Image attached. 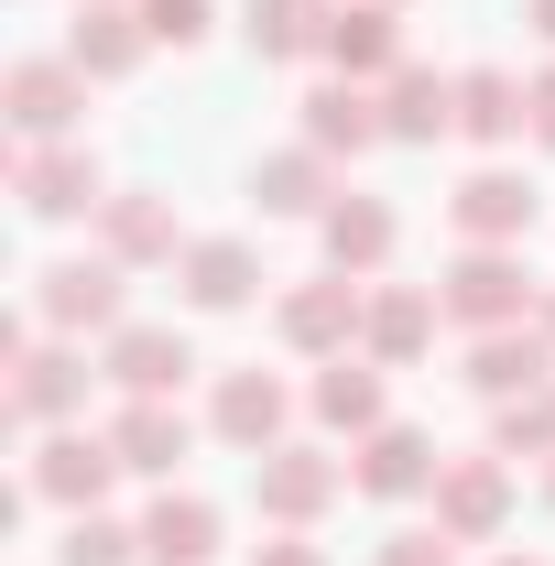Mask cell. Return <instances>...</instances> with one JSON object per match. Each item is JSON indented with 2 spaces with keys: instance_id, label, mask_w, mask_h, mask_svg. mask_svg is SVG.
<instances>
[{
  "instance_id": "6da1fadb",
  "label": "cell",
  "mask_w": 555,
  "mask_h": 566,
  "mask_svg": "<svg viewBox=\"0 0 555 566\" xmlns=\"http://www.w3.org/2000/svg\"><path fill=\"white\" fill-rule=\"evenodd\" d=\"M436 305H447L469 338H490V327H534L545 283H534V262H523L512 240H458V262H447V283H436Z\"/></svg>"
},
{
  "instance_id": "7a4b0ae2",
  "label": "cell",
  "mask_w": 555,
  "mask_h": 566,
  "mask_svg": "<svg viewBox=\"0 0 555 566\" xmlns=\"http://www.w3.org/2000/svg\"><path fill=\"white\" fill-rule=\"evenodd\" d=\"M33 316H44V338H121V327H132V273H121L109 251L44 262V273H33Z\"/></svg>"
},
{
  "instance_id": "3957f363",
  "label": "cell",
  "mask_w": 555,
  "mask_h": 566,
  "mask_svg": "<svg viewBox=\"0 0 555 566\" xmlns=\"http://www.w3.org/2000/svg\"><path fill=\"white\" fill-rule=\"evenodd\" d=\"M359 316H370V283H359V273H305V283H283L273 338L294 359H348V349H359Z\"/></svg>"
},
{
  "instance_id": "277c9868",
  "label": "cell",
  "mask_w": 555,
  "mask_h": 566,
  "mask_svg": "<svg viewBox=\"0 0 555 566\" xmlns=\"http://www.w3.org/2000/svg\"><path fill=\"white\" fill-rule=\"evenodd\" d=\"M11 197H22V218H98L109 175L87 142H11Z\"/></svg>"
},
{
  "instance_id": "5b68a950",
  "label": "cell",
  "mask_w": 555,
  "mask_h": 566,
  "mask_svg": "<svg viewBox=\"0 0 555 566\" xmlns=\"http://www.w3.org/2000/svg\"><path fill=\"white\" fill-rule=\"evenodd\" d=\"M87 381H98V370H87V338H33V349L11 359V403H0L11 436H33V424H76V415H87Z\"/></svg>"
},
{
  "instance_id": "8992f818",
  "label": "cell",
  "mask_w": 555,
  "mask_h": 566,
  "mask_svg": "<svg viewBox=\"0 0 555 566\" xmlns=\"http://www.w3.org/2000/svg\"><path fill=\"white\" fill-rule=\"evenodd\" d=\"M0 109H11V142H76L87 132V66L76 55H22L0 76Z\"/></svg>"
},
{
  "instance_id": "52a82bcc",
  "label": "cell",
  "mask_w": 555,
  "mask_h": 566,
  "mask_svg": "<svg viewBox=\"0 0 555 566\" xmlns=\"http://www.w3.org/2000/svg\"><path fill=\"white\" fill-rule=\"evenodd\" d=\"M33 501H55V512H98L109 480H121V447H109V424L87 436V424H44V447H33Z\"/></svg>"
},
{
  "instance_id": "ba28073f",
  "label": "cell",
  "mask_w": 555,
  "mask_h": 566,
  "mask_svg": "<svg viewBox=\"0 0 555 566\" xmlns=\"http://www.w3.org/2000/svg\"><path fill=\"white\" fill-rule=\"evenodd\" d=\"M338 491H348V458H327V447H294V436H283L273 458L251 469V501H262V523H283V534H305V523H316Z\"/></svg>"
},
{
  "instance_id": "9c48e42d",
  "label": "cell",
  "mask_w": 555,
  "mask_h": 566,
  "mask_svg": "<svg viewBox=\"0 0 555 566\" xmlns=\"http://www.w3.org/2000/svg\"><path fill=\"white\" fill-rule=\"evenodd\" d=\"M98 251H109L121 273H153V262H186L197 240H186L175 197H153V186H109V208H98Z\"/></svg>"
},
{
  "instance_id": "30bf717a",
  "label": "cell",
  "mask_w": 555,
  "mask_h": 566,
  "mask_svg": "<svg viewBox=\"0 0 555 566\" xmlns=\"http://www.w3.org/2000/svg\"><path fill=\"white\" fill-rule=\"evenodd\" d=\"M283 424H294V392H283V370H218V392H208V436L218 447H251V458H273L283 447Z\"/></svg>"
},
{
  "instance_id": "8fae6325",
  "label": "cell",
  "mask_w": 555,
  "mask_h": 566,
  "mask_svg": "<svg viewBox=\"0 0 555 566\" xmlns=\"http://www.w3.org/2000/svg\"><path fill=\"white\" fill-rule=\"evenodd\" d=\"M436 436L425 424H381V436H359L348 447V491L359 501H436Z\"/></svg>"
},
{
  "instance_id": "7c38bea8",
  "label": "cell",
  "mask_w": 555,
  "mask_h": 566,
  "mask_svg": "<svg viewBox=\"0 0 555 566\" xmlns=\"http://www.w3.org/2000/svg\"><path fill=\"white\" fill-rule=\"evenodd\" d=\"M512 523V458L490 447V458H447L436 469V534H458V545H490Z\"/></svg>"
},
{
  "instance_id": "4fadbf2b",
  "label": "cell",
  "mask_w": 555,
  "mask_h": 566,
  "mask_svg": "<svg viewBox=\"0 0 555 566\" xmlns=\"http://www.w3.org/2000/svg\"><path fill=\"white\" fill-rule=\"evenodd\" d=\"M294 109H305V142H316L327 164H338V153L359 164V153H381V142H392V120H381V87H359V76H327V87H305Z\"/></svg>"
},
{
  "instance_id": "5bb4252c",
  "label": "cell",
  "mask_w": 555,
  "mask_h": 566,
  "mask_svg": "<svg viewBox=\"0 0 555 566\" xmlns=\"http://www.w3.org/2000/svg\"><path fill=\"white\" fill-rule=\"evenodd\" d=\"M98 370H109L121 392H142V403H175V392L197 381V338H186V327H121V338L98 349Z\"/></svg>"
},
{
  "instance_id": "9a60e30c",
  "label": "cell",
  "mask_w": 555,
  "mask_h": 566,
  "mask_svg": "<svg viewBox=\"0 0 555 566\" xmlns=\"http://www.w3.org/2000/svg\"><path fill=\"white\" fill-rule=\"evenodd\" d=\"M109 447H121V469H132V480H175V469L197 458V415H186V403H142V392H121Z\"/></svg>"
},
{
  "instance_id": "2e32d148",
  "label": "cell",
  "mask_w": 555,
  "mask_h": 566,
  "mask_svg": "<svg viewBox=\"0 0 555 566\" xmlns=\"http://www.w3.org/2000/svg\"><path fill=\"white\" fill-rule=\"evenodd\" d=\"M327 66L359 76V87H381L392 66H415V55H404V11H392V0H338V11H327Z\"/></svg>"
},
{
  "instance_id": "e0dca14e",
  "label": "cell",
  "mask_w": 555,
  "mask_h": 566,
  "mask_svg": "<svg viewBox=\"0 0 555 566\" xmlns=\"http://www.w3.org/2000/svg\"><path fill=\"white\" fill-rule=\"evenodd\" d=\"M436 283H370V316H359V359H381V370H404V359L436 349Z\"/></svg>"
},
{
  "instance_id": "ac0fdd59",
  "label": "cell",
  "mask_w": 555,
  "mask_h": 566,
  "mask_svg": "<svg viewBox=\"0 0 555 566\" xmlns=\"http://www.w3.org/2000/svg\"><path fill=\"white\" fill-rule=\"evenodd\" d=\"M534 208H545V197H534V175H512V164H480V175L447 197L458 240H512V251L534 240Z\"/></svg>"
},
{
  "instance_id": "d6986e66",
  "label": "cell",
  "mask_w": 555,
  "mask_h": 566,
  "mask_svg": "<svg viewBox=\"0 0 555 566\" xmlns=\"http://www.w3.org/2000/svg\"><path fill=\"white\" fill-rule=\"evenodd\" d=\"M175 283H186V305H197V316H240L273 273H262V251H251L240 229H218V240H197V251L175 262Z\"/></svg>"
},
{
  "instance_id": "ffe728a7",
  "label": "cell",
  "mask_w": 555,
  "mask_h": 566,
  "mask_svg": "<svg viewBox=\"0 0 555 566\" xmlns=\"http://www.w3.org/2000/svg\"><path fill=\"white\" fill-rule=\"evenodd\" d=\"M66 55L87 66V87H121V76L153 55V22H142L132 0H76V33H66Z\"/></svg>"
},
{
  "instance_id": "44dd1931",
  "label": "cell",
  "mask_w": 555,
  "mask_h": 566,
  "mask_svg": "<svg viewBox=\"0 0 555 566\" xmlns=\"http://www.w3.org/2000/svg\"><path fill=\"white\" fill-rule=\"evenodd\" d=\"M545 381H555V338L545 327H490V338H469V392H480V403L545 392Z\"/></svg>"
},
{
  "instance_id": "7402d4cb",
  "label": "cell",
  "mask_w": 555,
  "mask_h": 566,
  "mask_svg": "<svg viewBox=\"0 0 555 566\" xmlns=\"http://www.w3.org/2000/svg\"><path fill=\"white\" fill-rule=\"evenodd\" d=\"M251 208H262V218H327V208H338V186H327V153H316V142H283V153H262V164H251Z\"/></svg>"
},
{
  "instance_id": "603a6c76",
  "label": "cell",
  "mask_w": 555,
  "mask_h": 566,
  "mask_svg": "<svg viewBox=\"0 0 555 566\" xmlns=\"http://www.w3.org/2000/svg\"><path fill=\"white\" fill-rule=\"evenodd\" d=\"M305 403H316V424H327V436H348V447L392 424V403H381V359H359V349H348V359H327Z\"/></svg>"
},
{
  "instance_id": "cb8c5ba5",
  "label": "cell",
  "mask_w": 555,
  "mask_h": 566,
  "mask_svg": "<svg viewBox=\"0 0 555 566\" xmlns=\"http://www.w3.org/2000/svg\"><path fill=\"white\" fill-rule=\"evenodd\" d=\"M142 566H218V501L164 480V501L142 512Z\"/></svg>"
},
{
  "instance_id": "d4e9b609",
  "label": "cell",
  "mask_w": 555,
  "mask_h": 566,
  "mask_svg": "<svg viewBox=\"0 0 555 566\" xmlns=\"http://www.w3.org/2000/svg\"><path fill=\"white\" fill-rule=\"evenodd\" d=\"M316 240H327V273H381V262H392V240H404V218L381 208V197H338V208L316 218Z\"/></svg>"
},
{
  "instance_id": "484cf974",
  "label": "cell",
  "mask_w": 555,
  "mask_h": 566,
  "mask_svg": "<svg viewBox=\"0 0 555 566\" xmlns=\"http://www.w3.org/2000/svg\"><path fill=\"white\" fill-rule=\"evenodd\" d=\"M381 120H392V142H447V132H458V76L392 66V76H381Z\"/></svg>"
},
{
  "instance_id": "4316f807",
  "label": "cell",
  "mask_w": 555,
  "mask_h": 566,
  "mask_svg": "<svg viewBox=\"0 0 555 566\" xmlns=\"http://www.w3.org/2000/svg\"><path fill=\"white\" fill-rule=\"evenodd\" d=\"M327 11H338V0H251V11H240V44H251L262 66L327 55Z\"/></svg>"
},
{
  "instance_id": "83f0119b",
  "label": "cell",
  "mask_w": 555,
  "mask_h": 566,
  "mask_svg": "<svg viewBox=\"0 0 555 566\" xmlns=\"http://www.w3.org/2000/svg\"><path fill=\"white\" fill-rule=\"evenodd\" d=\"M458 132L490 142V153L523 142V76H512V66H469V76H458Z\"/></svg>"
},
{
  "instance_id": "f1b7e54d",
  "label": "cell",
  "mask_w": 555,
  "mask_h": 566,
  "mask_svg": "<svg viewBox=\"0 0 555 566\" xmlns=\"http://www.w3.org/2000/svg\"><path fill=\"white\" fill-rule=\"evenodd\" d=\"M490 447H501V458H555V381L490 403Z\"/></svg>"
},
{
  "instance_id": "f546056e",
  "label": "cell",
  "mask_w": 555,
  "mask_h": 566,
  "mask_svg": "<svg viewBox=\"0 0 555 566\" xmlns=\"http://www.w3.org/2000/svg\"><path fill=\"white\" fill-rule=\"evenodd\" d=\"M55 566H142V523H109V512H66V545Z\"/></svg>"
},
{
  "instance_id": "4dcf8cb0",
  "label": "cell",
  "mask_w": 555,
  "mask_h": 566,
  "mask_svg": "<svg viewBox=\"0 0 555 566\" xmlns=\"http://www.w3.org/2000/svg\"><path fill=\"white\" fill-rule=\"evenodd\" d=\"M132 11L153 22V44H175V55L208 44V22H218V0H132Z\"/></svg>"
},
{
  "instance_id": "1f68e13d",
  "label": "cell",
  "mask_w": 555,
  "mask_h": 566,
  "mask_svg": "<svg viewBox=\"0 0 555 566\" xmlns=\"http://www.w3.org/2000/svg\"><path fill=\"white\" fill-rule=\"evenodd\" d=\"M370 566H458V534H392Z\"/></svg>"
},
{
  "instance_id": "d6a6232c",
  "label": "cell",
  "mask_w": 555,
  "mask_h": 566,
  "mask_svg": "<svg viewBox=\"0 0 555 566\" xmlns=\"http://www.w3.org/2000/svg\"><path fill=\"white\" fill-rule=\"evenodd\" d=\"M523 132H534V142H545V153H555V66L534 76V87H523Z\"/></svg>"
},
{
  "instance_id": "836d02e7",
  "label": "cell",
  "mask_w": 555,
  "mask_h": 566,
  "mask_svg": "<svg viewBox=\"0 0 555 566\" xmlns=\"http://www.w3.org/2000/svg\"><path fill=\"white\" fill-rule=\"evenodd\" d=\"M251 566H327V545H305V534H273V545H262Z\"/></svg>"
},
{
  "instance_id": "e575fe53",
  "label": "cell",
  "mask_w": 555,
  "mask_h": 566,
  "mask_svg": "<svg viewBox=\"0 0 555 566\" xmlns=\"http://www.w3.org/2000/svg\"><path fill=\"white\" fill-rule=\"evenodd\" d=\"M523 22H534V33H545V44H555V0H523Z\"/></svg>"
},
{
  "instance_id": "d590c367",
  "label": "cell",
  "mask_w": 555,
  "mask_h": 566,
  "mask_svg": "<svg viewBox=\"0 0 555 566\" xmlns=\"http://www.w3.org/2000/svg\"><path fill=\"white\" fill-rule=\"evenodd\" d=\"M534 327H545V338H555V283H545V305H534Z\"/></svg>"
},
{
  "instance_id": "8d00e7d4",
  "label": "cell",
  "mask_w": 555,
  "mask_h": 566,
  "mask_svg": "<svg viewBox=\"0 0 555 566\" xmlns=\"http://www.w3.org/2000/svg\"><path fill=\"white\" fill-rule=\"evenodd\" d=\"M490 566H545V556H490Z\"/></svg>"
},
{
  "instance_id": "74e56055",
  "label": "cell",
  "mask_w": 555,
  "mask_h": 566,
  "mask_svg": "<svg viewBox=\"0 0 555 566\" xmlns=\"http://www.w3.org/2000/svg\"><path fill=\"white\" fill-rule=\"evenodd\" d=\"M545 501H555V458H545Z\"/></svg>"
},
{
  "instance_id": "f35d334b",
  "label": "cell",
  "mask_w": 555,
  "mask_h": 566,
  "mask_svg": "<svg viewBox=\"0 0 555 566\" xmlns=\"http://www.w3.org/2000/svg\"><path fill=\"white\" fill-rule=\"evenodd\" d=\"M392 11H404V0H392Z\"/></svg>"
}]
</instances>
